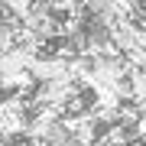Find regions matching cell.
Wrapping results in <instances>:
<instances>
[{
  "label": "cell",
  "mask_w": 146,
  "mask_h": 146,
  "mask_svg": "<svg viewBox=\"0 0 146 146\" xmlns=\"http://www.w3.org/2000/svg\"><path fill=\"white\" fill-rule=\"evenodd\" d=\"M127 58L120 52H101V55H88V84L94 91H104L110 84L127 78Z\"/></svg>",
  "instance_id": "6da1fadb"
}]
</instances>
